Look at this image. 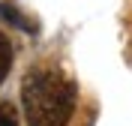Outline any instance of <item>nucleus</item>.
<instances>
[{
	"label": "nucleus",
	"mask_w": 132,
	"mask_h": 126,
	"mask_svg": "<svg viewBox=\"0 0 132 126\" xmlns=\"http://www.w3.org/2000/svg\"><path fill=\"white\" fill-rule=\"evenodd\" d=\"M78 87L54 66H36L21 81V105L30 126H66L75 111Z\"/></svg>",
	"instance_id": "f257e3e1"
},
{
	"label": "nucleus",
	"mask_w": 132,
	"mask_h": 126,
	"mask_svg": "<svg viewBox=\"0 0 132 126\" xmlns=\"http://www.w3.org/2000/svg\"><path fill=\"white\" fill-rule=\"evenodd\" d=\"M0 126H18V114L9 102H0Z\"/></svg>",
	"instance_id": "20e7f679"
},
{
	"label": "nucleus",
	"mask_w": 132,
	"mask_h": 126,
	"mask_svg": "<svg viewBox=\"0 0 132 126\" xmlns=\"http://www.w3.org/2000/svg\"><path fill=\"white\" fill-rule=\"evenodd\" d=\"M9 66H12V45L3 33H0V81L9 75Z\"/></svg>",
	"instance_id": "7ed1b4c3"
},
{
	"label": "nucleus",
	"mask_w": 132,
	"mask_h": 126,
	"mask_svg": "<svg viewBox=\"0 0 132 126\" xmlns=\"http://www.w3.org/2000/svg\"><path fill=\"white\" fill-rule=\"evenodd\" d=\"M0 18L12 21V24L21 27V30H30V33H36V21H33V18H27V15H21L15 3H0Z\"/></svg>",
	"instance_id": "f03ea898"
}]
</instances>
